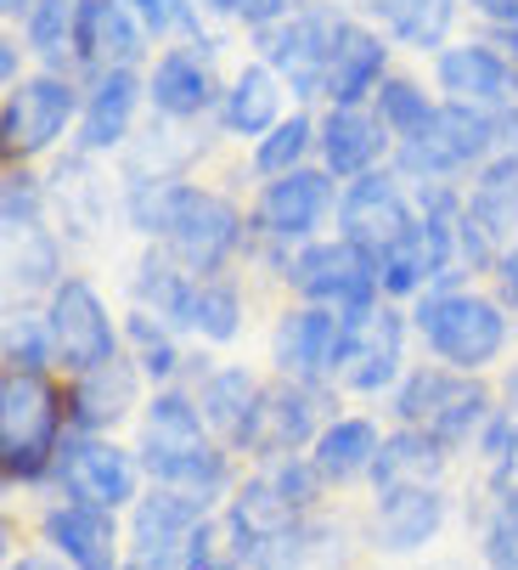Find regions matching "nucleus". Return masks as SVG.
I'll return each mask as SVG.
<instances>
[{
    "mask_svg": "<svg viewBox=\"0 0 518 570\" xmlns=\"http://www.w3.org/2000/svg\"><path fill=\"white\" fill-rule=\"evenodd\" d=\"M141 463L152 480L176 485V492L209 498L226 480V458L203 441V419L187 395H158L141 424Z\"/></svg>",
    "mask_w": 518,
    "mask_h": 570,
    "instance_id": "1",
    "label": "nucleus"
},
{
    "mask_svg": "<svg viewBox=\"0 0 518 570\" xmlns=\"http://www.w3.org/2000/svg\"><path fill=\"white\" fill-rule=\"evenodd\" d=\"M57 395L40 373H7L0 384V463L7 480H34L57 463Z\"/></svg>",
    "mask_w": 518,
    "mask_h": 570,
    "instance_id": "2",
    "label": "nucleus"
},
{
    "mask_svg": "<svg viewBox=\"0 0 518 570\" xmlns=\"http://www.w3.org/2000/svg\"><path fill=\"white\" fill-rule=\"evenodd\" d=\"M417 328H422L428 351H435L440 362H451V367H462V373L496 362V351L507 345V316L490 299H479V294H435V299H422Z\"/></svg>",
    "mask_w": 518,
    "mask_h": 570,
    "instance_id": "3",
    "label": "nucleus"
},
{
    "mask_svg": "<svg viewBox=\"0 0 518 570\" xmlns=\"http://www.w3.org/2000/svg\"><path fill=\"white\" fill-rule=\"evenodd\" d=\"M496 136H501V119L490 108L446 102L422 136L400 141V170L406 176H422V181H440V176L474 165V158H485L496 147Z\"/></svg>",
    "mask_w": 518,
    "mask_h": 570,
    "instance_id": "4",
    "label": "nucleus"
},
{
    "mask_svg": "<svg viewBox=\"0 0 518 570\" xmlns=\"http://www.w3.org/2000/svg\"><path fill=\"white\" fill-rule=\"evenodd\" d=\"M288 272H293L299 294H310L316 305H332V311H372V288L383 283L378 255H367L350 237L316 243V249H305Z\"/></svg>",
    "mask_w": 518,
    "mask_h": 570,
    "instance_id": "5",
    "label": "nucleus"
},
{
    "mask_svg": "<svg viewBox=\"0 0 518 570\" xmlns=\"http://www.w3.org/2000/svg\"><path fill=\"white\" fill-rule=\"evenodd\" d=\"M169 249L176 261L198 277L220 272L231 261V249L242 243V215L220 198V193H203V187H181V204H176V220H169Z\"/></svg>",
    "mask_w": 518,
    "mask_h": 570,
    "instance_id": "6",
    "label": "nucleus"
},
{
    "mask_svg": "<svg viewBox=\"0 0 518 570\" xmlns=\"http://www.w3.org/2000/svg\"><path fill=\"white\" fill-rule=\"evenodd\" d=\"M338 29H343V18L310 7V12H299L288 23H271L266 35H259V46H266L271 73H282L299 97H321L327 91V68H332Z\"/></svg>",
    "mask_w": 518,
    "mask_h": 570,
    "instance_id": "7",
    "label": "nucleus"
},
{
    "mask_svg": "<svg viewBox=\"0 0 518 570\" xmlns=\"http://www.w3.org/2000/svg\"><path fill=\"white\" fill-rule=\"evenodd\" d=\"M46 322H51L57 356L73 373H97V367L113 362V322H108V311H102V299H97L91 283H79V277L57 283Z\"/></svg>",
    "mask_w": 518,
    "mask_h": 570,
    "instance_id": "8",
    "label": "nucleus"
},
{
    "mask_svg": "<svg viewBox=\"0 0 518 570\" xmlns=\"http://www.w3.org/2000/svg\"><path fill=\"white\" fill-rule=\"evenodd\" d=\"M316 419H321V395L310 384L288 379L277 390H259L253 419L237 435V446H248L253 458H288V452H299L316 435Z\"/></svg>",
    "mask_w": 518,
    "mask_h": 570,
    "instance_id": "9",
    "label": "nucleus"
},
{
    "mask_svg": "<svg viewBox=\"0 0 518 570\" xmlns=\"http://www.w3.org/2000/svg\"><path fill=\"white\" fill-rule=\"evenodd\" d=\"M343 356H350V316L332 311V305H310V311H293L282 316L277 328V367L299 384L343 367Z\"/></svg>",
    "mask_w": 518,
    "mask_h": 570,
    "instance_id": "10",
    "label": "nucleus"
},
{
    "mask_svg": "<svg viewBox=\"0 0 518 570\" xmlns=\"http://www.w3.org/2000/svg\"><path fill=\"white\" fill-rule=\"evenodd\" d=\"M57 474H62V492L73 503H91V509H119L136 492V469L119 446L97 441V435H79L57 446Z\"/></svg>",
    "mask_w": 518,
    "mask_h": 570,
    "instance_id": "11",
    "label": "nucleus"
},
{
    "mask_svg": "<svg viewBox=\"0 0 518 570\" xmlns=\"http://www.w3.org/2000/svg\"><path fill=\"white\" fill-rule=\"evenodd\" d=\"M203 503L209 498H192V492H176V485H163V492L141 498L136 509V564H152V570H169L181 564L192 537L203 531Z\"/></svg>",
    "mask_w": 518,
    "mask_h": 570,
    "instance_id": "12",
    "label": "nucleus"
},
{
    "mask_svg": "<svg viewBox=\"0 0 518 570\" xmlns=\"http://www.w3.org/2000/svg\"><path fill=\"white\" fill-rule=\"evenodd\" d=\"M338 220H343V237L361 243L367 255L395 249V243L417 226V215L406 209V198H400V187H395L389 176H361L350 193H343Z\"/></svg>",
    "mask_w": 518,
    "mask_h": 570,
    "instance_id": "13",
    "label": "nucleus"
},
{
    "mask_svg": "<svg viewBox=\"0 0 518 570\" xmlns=\"http://www.w3.org/2000/svg\"><path fill=\"white\" fill-rule=\"evenodd\" d=\"M350 316V356H343V379L350 390H389L400 373V316L372 305V311H343Z\"/></svg>",
    "mask_w": 518,
    "mask_h": 570,
    "instance_id": "14",
    "label": "nucleus"
},
{
    "mask_svg": "<svg viewBox=\"0 0 518 570\" xmlns=\"http://www.w3.org/2000/svg\"><path fill=\"white\" fill-rule=\"evenodd\" d=\"M73 119V86L68 79H34V86L7 97V153H40L62 136Z\"/></svg>",
    "mask_w": 518,
    "mask_h": 570,
    "instance_id": "15",
    "label": "nucleus"
},
{
    "mask_svg": "<svg viewBox=\"0 0 518 570\" xmlns=\"http://www.w3.org/2000/svg\"><path fill=\"white\" fill-rule=\"evenodd\" d=\"M440 525H446L440 485H400V492H383V503H378V514H372V537H378V548H389V553L422 548Z\"/></svg>",
    "mask_w": 518,
    "mask_h": 570,
    "instance_id": "16",
    "label": "nucleus"
},
{
    "mask_svg": "<svg viewBox=\"0 0 518 570\" xmlns=\"http://www.w3.org/2000/svg\"><path fill=\"white\" fill-rule=\"evenodd\" d=\"M332 204V187L321 170H293V176H277L266 187V198H259V232H271V237H305L321 226Z\"/></svg>",
    "mask_w": 518,
    "mask_h": 570,
    "instance_id": "17",
    "label": "nucleus"
},
{
    "mask_svg": "<svg viewBox=\"0 0 518 570\" xmlns=\"http://www.w3.org/2000/svg\"><path fill=\"white\" fill-rule=\"evenodd\" d=\"M440 86L451 91V102L496 108V102L512 97V73H507V62L490 46H451L440 57Z\"/></svg>",
    "mask_w": 518,
    "mask_h": 570,
    "instance_id": "18",
    "label": "nucleus"
},
{
    "mask_svg": "<svg viewBox=\"0 0 518 570\" xmlns=\"http://www.w3.org/2000/svg\"><path fill=\"white\" fill-rule=\"evenodd\" d=\"M46 537L79 564V570H119L113 564V514L91 503H62L46 514Z\"/></svg>",
    "mask_w": 518,
    "mask_h": 570,
    "instance_id": "19",
    "label": "nucleus"
},
{
    "mask_svg": "<svg viewBox=\"0 0 518 570\" xmlns=\"http://www.w3.org/2000/svg\"><path fill=\"white\" fill-rule=\"evenodd\" d=\"M73 51L84 62H108V68H130L141 57V29L130 23V12L119 0H84L79 7V35Z\"/></svg>",
    "mask_w": 518,
    "mask_h": 570,
    "instance_id": "20",
    "label": "nucleus"
},
{
    "mask_svg": "<svg viewBox=\"0 0 518 570\" xmlns=\"http://www.w3.org/2000/svg\"><path fill=\"white\" fill-rule=\"evenodd\" d=\"M383 73V40L361 23H343L338 29V46H332V68H327V97L338 108H356Z\"/></svg>",
    "mask_w": 518,
    "mask_h": 570,
    "instance_id": "21",
    "label": "nucleus"
},
{
    "mask_svg": "<svg viewBox=\"0 0 518 570\" xmlns=\"http://www.w3.org/2000/svg\"><path fill=\"white\" fill-rule=\"evenodd\" d=\"M136 97H141V79H136L130 68H108V73L97 79L91 102H84V119H79V141H84V153H102V147L124 141L130 114H136Z\"/></svg>",
    "mask_w": 518,
    "mask_h": 570,
    "instance_id": "22",
    "label": "nucleus"
},
{
    "mask_svg": "<svg viewBox=\"0 0 518 570\" xmlns=\"http://www.w3.org/2000/svg\"><path fill=\"white\" fill-rule=\"evenodd\" d=\"M147 91H152V108H158V114H169V119H192V114L209 108L215 79H209V62H203L198 51H169V57H158Z\"/></svg>",
    "mask_w": 518,
    "mask_h": 570,
    "instance_id": "23",
    "label": "nucleus"
},
{
    "mask_svg": "<svg viewBox=\"0 0 518 570\" xmlns=\"http://www.w3.org/2000/svg\"><path fill=\"white\" fill-rule=\"evenodd\" d=\"M468 220L490 243L512 237V226H518V153H501V158H490V165L479 170V181L468 193Z\"/></svg>",
    "mask_w": 518,
    "mask_h": 570,
    "instance_id": "24",
    "label": "nucleus"
},
{
    "mask_svg": "<svg viewBox=\"0 0 518 570\" xmlns=\"http://www.w3.org/2000/svg\"><path fill=\"white\" fill-rule=\"evenodd\" d=\"M253 570H343V537H338V525L299 520L293 531L259 548Z\"/></svg>",
    "mask_w": 518,
    "mask_h": 570,
    "instance_id": "25",
    "label": "nucleus"
},
{
    "mask_svg": "<svg viewBox=\"0 0 518 570\" xmlns=\"http://www.w3.org/2000/svg\"><path fill=\"white\" fill-rule=\"evenodd\" d=\"M446 469V452L440 441L428 435V430H400L383 441L378 463H372V480H378V492H400V485H435Z\"/></svg>",
    "mask_w": 518,
    "mask_h": 570,
    "instance_id": "26",
    "label": "nucleus"
},
{
    "mask_svg": "<svg viewBox=\"0 0 518 570\" xmlns=\"http://www.w3.org/2000/svg\"><path fill=\"white\" fill-rule=\"evenodd\" d=\"M378 125H383V119H367L361 108H332L327 125H321L327 170H332V176H367V170H372V158L383 153Z\"/></svg>",
    "mask_w": 518,
    "mask_h": 570,
    "instance_id": "27",
    "label": "nucleus"
},
{
    "mask_svg": "<svg viewBox=\"0 0 518 570\" xmlns=\"http://www.w3.org/2000/svg\"><path fill=\"white\" fill-rule=\"evenodd\" d=\"M130 401H136V379H130L124 362H108L97 373H84L79 390H73V424H79V435H97V430L119 424L130 413Z\"/></svg>",
    "mask_w": 518,
    "mask_h": 570,
    "instance_id": "28",
    "label": "nucleus"
},
{
    "mask_svg": "<svg viewBox=\"0 0 518 570\" xmlns=\"http://www.w3.org/2000/svg\"><path fill=\"white\" fill-rule=\"evenodd\" d=\"M277 108H282V91H277V73L271 68H242L226 91V130L237 136H259L266 141L277 130Z\"/></svg>",
    "mask_w": 518,
    "mask_h": 570,
    "instance_id": "29",
    "label": "nucleus"
},
{
    "mask_svg": "<svg viewBox=\"0 0 518 570\" xmlns=\"http://www.w3.org/2000/svg\"><path fill=\"white\" fill-rule=\"evenodd\" d=\"M383 441L367 419H343V424H327L321 441H316V469L321 480H356V474H372Z\"/></svg>",
    "mask_w": 518,
    "mask_h": 570,
    "instance_id": "30",
    "label": "nucleus"
},
{
    "mask_svg": "<svg viewBox=\"0 0 518 570\" xmlns=\"http://www.w3.org/2000/svg\"><path fill=\"white\" fill-rule=\"evenodd\" d=\"M490 424V395H485V384H474V379H446V390H440V401H435V413H428V435H435L440 446H462L474 430H485Z\"/></svg>",
    "mask_w": 518,
    "mask_h": 570,
    "instance_id": "31",
    "label": "nucleus"
},
{
    "mask_svg": "<svg viewBox=\"0 0 518 570\" xmlns=\"http://www.w3.org/2000/svg\"><path fill=\"white\" fill-rule=\"evenodd\" d=\"M406 46L428 51V46H440L446 29H451V12H457V0H378L372 7Z\"/></svg>",
    "mask_w": 518,
    "mask_h": 570,
    "instance_id": "32",
    "label": "nucleus"
},
{
    "mask_svg": "<svg viewBox=\"0 0 518 570\" xmlns=\"http://www.w3.org/2000/svg\"><path fill=\"white\" fill-rule=\"evenodd\" d=\"M253 401H259V384H253L242 367H220V373L203 384V419L237 441V435L248 430V419H253Z\"/></svg>",
    "mask_w": 518,
    "mask_h": 570,
    "instance_id": "33",
    "label": "nucleus"
},
{
    "mask_svg": "<svg viewBox=\"0 0 518 570\" xmlns=\"http://www.w3.org/2000/svg\"><path fill=\"white\" fill-rule=\"evenodd\" d=\"M192 272H176V261H163V255H147L141 261V277H136V294L158 311V316H169V322H181L187 328V311H192Z\"/></svg>",
    "mask_w": 518,
    "mask_h": 570,
    "instance_id": "34",
    "label": "nucleus"
},
{
    "mask_svg": "<svg viewBox=\"0 0 518 570\" xmlns=\"http://www.w3.org/2000/svg\"><path fill=\"white\" fill-rule=\"evenodd\" d=\"M187 328H198V334H203V340H215V345L237 340V328H242V299H237V288H231V283L203 277V283L192 288Z\"/></svg>",
    "mask_w": 518,
    "mask_h": 570,
    "instance_id": "35",
    "label": "nucleus"
},
{
    "mask_svg": "<svg viewBox=\"0 0 518 570\" xmlns=\"http://www.w3.org/2000/svg\"><path fill=\"white\" fill-rule=\"evenodd\" d=\"M435 102H428L417 86H411V79H389V86L378 91V119L400 136V141H411V136H422L428 125H435Z\"/></svg>",
    "mask_w": 518,
    "mask_h": 570,
    "instance_id": "36",
    "label": "nucleus"
},
{
    "mask_svg": "<svg viewBox=\"0 0 518 570\" xmlns=\"http://www.w3.org/2000/svg\"><path fill=\"white\" fill-rule=\"evenodd\" d=\"M176 204H181V181H169V176H136L130 181V226L136 232H169Z\"/></svg>",
    "mask_w": 518,
    "mask_h": 570,
    "instance_id": "37",
    "label": "nucleus"
},
{
    "mask_svg": "<svg viewBox=\"0 0 518 570\" xmlns=\"http://www.w3.org/2000/svg\"><path fill=\"white\" fill-rule=\"evenodd\" d=\"M7 261H12V277L23 283V288H40V283H51V272H57V243H51V232L46 226H23V232H7Z\"/></svg>",
    "mask_w": 518,
    "mask_h": 570,
    "instance_id": "38",
    "label": "nucleus"
},
{
    "mask_svg": "<svg viewBox=\"0 0 518 570\" xmlns=\"http://www.w3.org/2000/svg\"><path fill=\"white\" fill-rule=\"evenodd\" d=\"M79 7H84V0H34L29 40L46 57H62V46H73V35H79Z\"/></svg>",
    "mask_w": 518,
    "mask_h": 570,
    "instance_id": "39",
    "label": "nucleus"
},
{
    "mask_svg": "<svg viewBox=\"0 0 518 570\" xmlns=\"http://www.w3.org/2000/svg\"><path fill=\"white\" fill-rule=\"evenodd\" d=\"M305 147H310V119H288V125H277L266 141H259V153H253V165L266 170V176H293L299 170V158H305Z\"/></svg>",
    "mask_w": 518,
    "mask_h": 570,
    "instance_id": "40",
    "label": "nucleus"
},
{
    "mask_svg": "<svg viewBox=\"0 0 518 570\" xmlns=\"http://www.w3.org/2000/svg\"><path fill=\"white\" fill-rule=\"evenodd\" d=\"M51 351H57L51 322H34L29 311L12 316V328H7V362H12V373H40Z\"/></svg>",
    "mask_w": 518,
    "mask_h": 570,
    "instance_id": "41",
    "label": "nucleus"
},
{
    "mask_svg": "<svg viewBox=\"0 0 518 570\" xmlns=\"http://www.w3.org/2000/svg\"><path fill=\"white\" fill-rule=\"evenodd\" d=\"M446 379H451V373H440V367H417V373L400 384L395 413L406 419V430H422V424H428V413H435V401H440Z\"/></svg>",
    "mask_w": 518,
    "mask_h": 570,
    "instance_id": "42",
    "label": "nucleus"
},
{
    "mask_svg": "<svg viewBox=\"0 0 518 570\" xmlns=\"http://www.w3.org/2000/svg\"><path fill=\"white\" fill-rule=\"evenodd\" d=\"M130 345H136V362H141V373H152V379H169L176 373V345H169V334L158 328V322L147 316V311H136L130 316Z\"/></svg>",
    "mask_w": 518,
    "mask_h": 570,
    "instance_id": "43",
    "label": "nucleus"
},
{
    "mask_svg": "<svg viewBox=\"0 0 518 570\" xmlns=\"http://www.w3.org/2000/svg\"><path fill=\"white\" fill-rule=\"evenodd\" d=\"M271 485L282 492V503H288L293 514H305V509L316 503L321 469H316V463H299V458H288V463H277V469H271Z\"/></svg>",
    "mask_w": 518,
    "mask_h": 570,
    "instance_id": "44",
    "label": "nucleus"
},
{
    "mask_svg": "<svg viewBox=\"0 0 518 570\" xmlns=\"http://www.w3.org/2000/svg\"><path fill=\"white\" fill-rule=\"evenodd\" d=\"M485 564L490 570H518V503L496 509V520L485 531Z\"/></svg>",
    "mask_w": 518,
    "mask_h": 570,
    "instance_id": "45",
    "label": "nucleus"
},
{
    "mask_svg": "<svg viewBox=\"0 0 518 570\" xmlns=\"http://www.w3.org/2000/svg\"><path fill=\"white\" fill-rule=\"evenodd\" d=\"M0 220H7V232L40 226V187H34V176H7V204H0Z\"/></svg>",
    "mask_w": 518,
    "mask_h": 570,
    "instance_id": "46",
    "label": "nucleus"
},
{
    "mask_svg": "<svg viewBox=\"0 0 518 570\" xmlns=\"http://www.w3.org/2000/svg\"><path fill=\"white\" fill-rule=\"evenodd\" d=\"M479 441H485V458L501 469V463H518V424H512V413H490V424L479 430Z\"/></svg>",
    "mask_w": 518,
    "mask_h": 570,
    "instance_id": "47",
    "label": "nucleus"
},
{
    "mask_svg": "<svg viewBox=\"0 0 518 570\" xmlns=\"http://www.w3.org/2000/svg\"><path fill=\"white\" fill-rule=\"evenodd\" d=\"M293 0H237V18L242 23H259V29H271L277 18H288Z\"/></svg>",
    "mask_w": 518,
    "mask_h": 570,
    "instance_id": "48",
    "label": "nucleus"
},
{
    "mask_svg": "<svg viewBox=\"0 0 518 570\" xmlns=\"http://www.w3.org/2000/svg\"><path fill=\"white\" fill-rule=\"evenodd\" d=\"M124 12H136L147 29H163V23H176V7H169V0H119Z\"/></svg>",
    "mask_w": 518,
    "mask_h": 570,
    "instance_id": "49",
    "label": "nucleus"
},
{
    "mask_svg": "<svg viewBox=\"0 0 518 570\" xmlns=\"http://www.w3.org/2000/svg\"><path fill=\"white\" fill-rule=\"evenodd\" d=\"M474 12H485L490 23H507V29H518V0H468Z\"/></svg>",
    "mask_w": 518,
    "mask_h": 570,
    "instance_id": "50",
    "label": "nucleus"
},
{
    "mask_svg": "<svg viewBox=\"0 0 518 570\" xmlns=\"http://www.w3.org/2000/svg\"><path fill=\"white\" fill-rule=\"evenodd\" d=\"M501 288H507V299L518 305V243H512V249L501 255Z\"/></svg>",
    "mask_w": 518,
    "mask_h": 570,
    "instance_id": "51",
    "label": "nucleus"
},
{
    "mask_svg": "<svg viewBox=\"0 0 518 570\" xmlns=\"http://www.w3.org/2000/svg\"><path fill=\"white\" fill-rule=\"evenodd\" d=\"M0 73H7V86L18 79V46L12 40H0Z\"/></svg>",
    "mask_w": 518,
    "mask_h": 570,
    "instance_id": "52",
    "label": "nucleus"
},
{
    "mask_svg": "<svg viewBox=\"0 0 518 570\" xmlns=\"http://www.w3.org/2000/svg\"><path fill=\"white\" fill-rule=\"evenodd\" d=\"M12 570H62V564H51V559H40V553H34V559H18Z\"/></svg>",
    "mask_w": 518,
    "mask_h": 570,
    "instance_id": "53",
    "label": "nucleus"
},
{
    "mask_svg": "<svg viewBox=\"0 0 518 570\" xmlns=\"http://www.w3.org/2000/svg\"><path fill=\"white\" fill-rule=\"evenodd\" d=\"M0 12H7V18H18V12H34V0H0Z\"/></svg>",
    "mask_w": 518,
    "mask_h": 570,
    "instance_id": "54",
    "label": "nucleus"
},
{
    "mask_svg": "<svg viewBox=\"0 0 518 570\" xmlns=\"http://www.w3.org/2000/svg\"><path fill=\"white\" fill-rule=\"evenodd\" d=\"M507 401L518 406V367H512V379H507Z\"/></svg>",
    "mask_w": 518,
    "mask_h": 570,
    "instance_id": "55",
    "label": "nucleus"
},
{
    "mask_svg": "<svg viewBox=\"0 0 518 570\" xmlns=\"http://www.w3.org/2000/svg\"><path fill=\"white\" fill-rule=\"evenodd\" d=\"M119 570H147V564H119Z\"/></svg>",
    "mask_w": 518,
    "mask_h": 570,
    "instance_id": "56",
    "label": "nucleus"
}]
</instances>
